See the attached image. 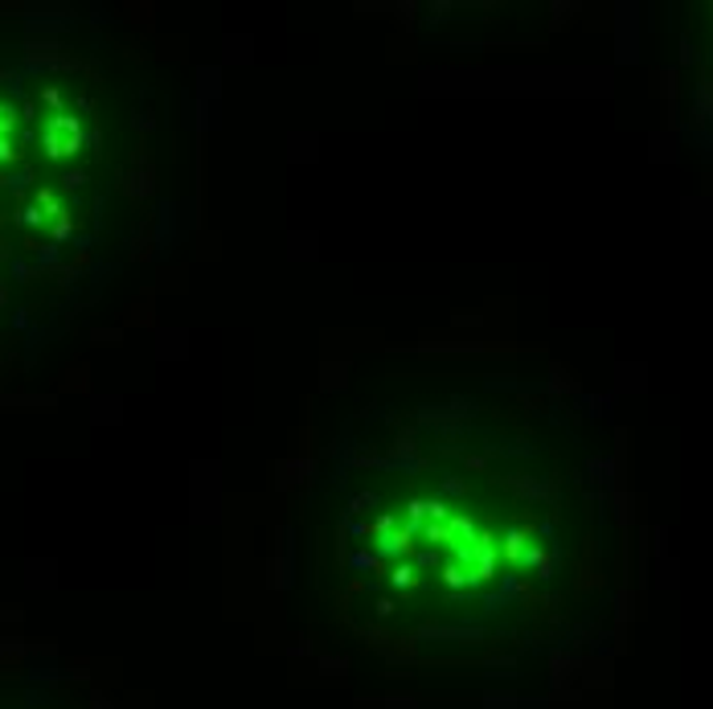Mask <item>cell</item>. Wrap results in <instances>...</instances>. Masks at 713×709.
<instances>
[{
  "instance_id": "cell-1",
  "label": "cell",
  "mask_w": 713,
  "mask_h": 709,
  "mask_svg": "<svg viewBox=\"0 0 713 709\" xmlns=\"http://www.w3.org/2000/svg\"><path fill=\"white\" fill-rule=\"evenodd\" d=\"M304 513L337 611L406 652L533 644L611 583L599 439L562 402L512 382L365 406Z\"/></svg>"
}]
</instances>
